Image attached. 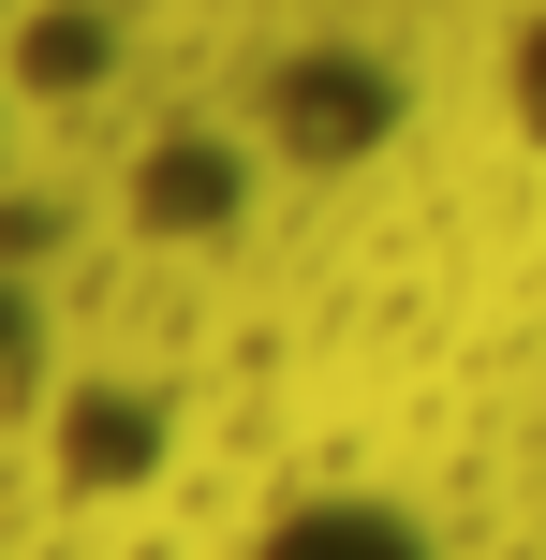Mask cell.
Segmentation results:
<instances>
[{"mask_svg":"<svg viewBox=\"0 0 546 560\" xmlns=\"http://www.w3.org/2000/svg\"><path fill=\"white\" fill-rule=\"evenodd\" d=\"M518 89H532V133H546V30H532V74H518Z\"/></svg>","mask_w":546,"mask_h":560,"instance_id":"cell-2","label":"cell"},{"mask_svg":"<svg viewBox=\"0 0 546 560\" xmlns=\"http://www.w3.org/2000/svg\"><path fill=\"white\" fill-rule=\"evenodd\" d=\"M266 560H414V546L384 532V516H311V532H281Z\"/></svg>","mask_w":546,"mask_h":560,"instance_id":"cell-1","label":"cell"}]
</instances>
